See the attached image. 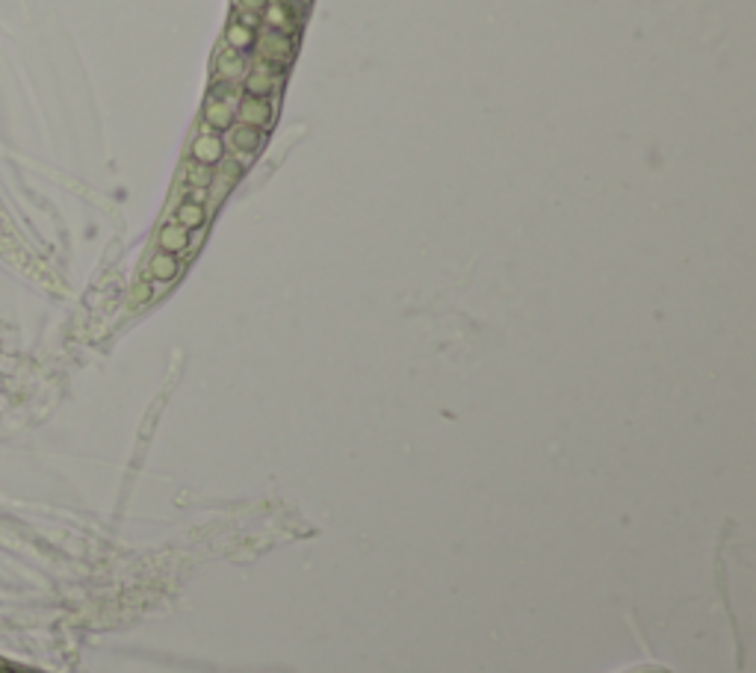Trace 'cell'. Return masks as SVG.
Segmentation results:
<instances>
[{
	"mask_svg": "<svg viewBox=\"0 0 756 673\" xmlns=\"http://www.w3.org/2000/svg\"><path fill=\"white\" fill-rule=\"evenodd\" d=\"M174 225H181L183 231H201L204 225H207V207H201V204H192V201H181L178 204V210H174Z\"/></svg>",
	"mask_w": 756,
	"mask_h": 673,
	"instance_id": "obj_12",
	"label": "cell"
},
{
	"mask_svg": "<svg viewBox=\"0 0 756 673\" xmlns=\"http://www.w3.org/2000/svg\"><path fill=\"white\" fill-rule=\"evenodd\" d=\"M254 47H257V62L281 68V71H287V65L293 62V56H296V38L287 33H275V30L260 33Z\"/></svg>",
	"mask_w": 756,
	"mask_h": 673,
	"instance_id": "obj_1",
	"label": "cell"
},
{
	"mask_svg": "<svg viewBox=\"0 0 756 673\" xmlns=\"http://www.w3.org/2000/svg\"><path fill=\"white\" fill-rule=\"evenodd\" d=\"M266 6H269V0H237V12L254 15V18H260Z\"/></svg>",
	"mask_w": 756,
	"mask_h": 673,
	"instance_id": "obj_16",
	"label": "cell"
},
{
	"mask_svg": "<svg viewBox=\"0 0 756 673\" xmlns=\"http://www.w3.org/2000/svg\"><path fill=\"white\" fill-rule=\"evenodd\" d=\"M151 299H154V286L148 281H139L130 290V304H133V308H142V304H148Z\"/></svg>",
	"mask_w": 756,
	"mask_h": 673,
	"instance_id": "obj_15",
	"label": "cell"
},
{
	"mask_svg": "<svg viewBox=\"0 0 756 673\" xmlns=\"http://www.w3.org/2000/svg\"><path fill=\"white\" fill-rule=\"evenodd\" d=\"M233 118L237 124H249L257 127V130H269L275 122V104L269 98H254V95H242L237 110H233Z\"/></svg>",
	"mask_w": 756,
	"mask_h": 673,
	"instance_id": "obj_3",
	"label": "cell"
},
{
	"mask_svg": "<svg viewBox=\"0 0 756 673\" xmlns=\"http://www.w3.org/2000/svg\"><path fill=\"white\" fill-rule=\"evenodd\" d=\"M190 157L192 163H201V166H216L225 157V142L222 136H216L213 130H204L201 136H195V142L190 148Z\"/></svg>",
	"mask_w": 756,
	"mask_h": 673,
	"instance_id": "obj_9",
	"label": "cell"
},
{
	"mask_svg": "<svg viewBox=\"0 0 756 673\" xmlns=\"http://www.w3.org/2000/svg\"><path fill=\"white\" fill-rule=\"evenodd\" d=\"M245 71H249L245 56L237 54V51H231V47H222L219 56H216V68H213L216 83H233V86H237L245 77Z\"/></svg>",
	"mask_w": 756,
	"mask_h": 673,
	"instance_id": "obj_8",
	"label": "cell"
},
{
	"mask_svg": "<svg viewBox=\"0 0 756 673\" xmlns=\"http://www.w3.org/2000/svg\"><path fill=\"white\" fill-rule=\"evenodd\" d=\"M213 177H216L213 168L201 166V163H190L186 166V172H183V181L190 183L186 190H192V186H213Z\"/></svg>",
	"mask_w": 756,
	"mask_h": 673,
	"instance_id": "obj_13",
	"label": "cell"
},
{
	"mask_svg": "<svg viewBox=\"0 0 756 673\" xmlns=\"http://www.w3.org/2000/svg\"><path fill=\"white\" fill-rule=\"evenodd\" d=\"M281 83H284V71H281V68H272L266 62H257L254 68H249L245 77H242V95L272 98V95H278Z\"/></svg>",
	"mask_w": 756,
	"mask_h": 673,
	"instance_id": "obj_2",
	"label": "cell"
},
{
	"mask_svg": "<svg viewBox=\"0 0 756 673\" xmlns=\"http://www.w3.org/2000/svg\"><path fill=\"white\" fill-rule=\"evenodd\" d=\"M233 110H237V104L233 101H225V98L210 95L207 104H204V130H213V133L228 130V127L237 122V118H233Z\"/></svg>",
	"mask_w": 756,
	"mask_h": 673,
	"instance_id": "obj_7",
	"label": "cell"
},
{
	"mask_svg": "<svg viewBox=\"0 0 756 673\" xmlns=\"http://www.w3.org/2000/svg\"><path fill=\"white\" fill-rule=\"evenodd\" d=\"M0 673H30V670H12V668H6V665H3V668H0Z\"/></svg>",
	"mask_w": 756,
	"mask_h": 673,
	"instance_id": "obj_18",
	"label": "cell"
},
{
	"mask_svg": "<svg viewBox=\"0 0 756 673\" xmlns=\"http://www.w3.org/2000/svg\"><path fill=\"white\" fill-rule=\"evenodd\" d=\"M254 42H257V27L242 24V21H237V18L228 24V30H225V47H231V51H237V54L251 51Z\"/></svg>",
	"mask_w": 756,
	"mask_h": 673,
	"instance_id": "obj_11",
	"label": "cell"
},
{
	"mask_svg": "<svg viewBox=\"0 0 756 673\" xmlns=\"http://www.w3.org/2000/svg\"><path fill=\"white\" fill-rule=\"evenodd\" d=\"M284 3H290V6H299V9H301V6H308L310 0H284Z\"/></svg>",
	"mask_w": 756,
	"mask_h": 673,
	"instance_id": "obj_17",
	"label": "cell"
},
{
	"mask_svg": "<svg viewBox=\"0 0 756 673\" xmlns=\"http://www.w3.org/2000/svg\"><path fill=\"white\" fill-rule=\"evenodd\" d=\"M181 275V260L172 254H160L157 251L148 260V284H172Z\"/></svg>",
	"mask_w": 756,
	"mask_h": 673,
	"instance_id": "obj_10",
	"label": "cell"
},
{
	"mask_svg": "<svg viewBox=\"0 0 756 673\" xmlns=\"http://www.w3.org/2000/svg\"><path fill=\"white\" fill-rule=\"evenodd\" d=\"M222 142L228 145L233 154L251 157V154H257L260 148L266 145V130H257V127H249V124H237V122H233V124L228 127V136H225Z\"/></svg>",
	"mask_w": 756,
	"mask_h": 673,
	"instance_id": "obj_4",
	"label": "cell"
},
{
	"mask_svg": "<svg viewBox=\"0 0 756 673\" xmlns=\"http://www.w3.org/2000/svg\"><path fill=\"white\" fill-rule=\"evenodd\" d=\"M0 668H3V661H0Z\"/></svg>",
	"mask_w": 756,
	"mask_h": 673,
	"instance_id": "obj_19",
	"label": "cell"
},
{
	"mask_svg": "<svg viewBox=\"0 0 756 673\" xmlns=\"http://www.w3.org/2000/svg\"><path fill=\"white\" fill-rule=\"evenodd\" d=\"M242 166H245V163H237V160H225V157H222V160L213 166V172L219 174V177H216V181H222L225 186H233V183L240 181V174H242Z\"/></svg>",
	"mask_w": 756,
	"mask_h": 673,
	"instance_id": "obj_14",
	"label": "cell"
},
{
	"mask_svg": "<svg viewBox=\"0 0 756 673\" xmlns=\"http://www.w3.org/2000/svg\"><path fill=\"white\" fill-rule=\"evenodd\" d=\"M157 251L160 254H172L181 260V254H192L195 251V242H192V233L183 231L181 225H163L160 233H157Z\"/></svg>",
	"mask_w": 756,
	"mask_h": 673,
	"instance_id": "obj_5",
	"label": "cell"
},
{
	"mask_svg": "<svg viewBox=\"0 0 756 673\" xmlns=\"http://www.w3.org/2000/svg\"><path fill=\"white\" fill-rule=\"evenodd\" d=\"M296 6L284 3V0H269V6L263 9V21H266V30H275V33H287L293 36L299 30V12H293Z\"/></svg>",
	"mask_w": 756,
	"mask_h": 673,
	"instance_id": "obj_6",
	"label": "cell"
}]
</instances>
